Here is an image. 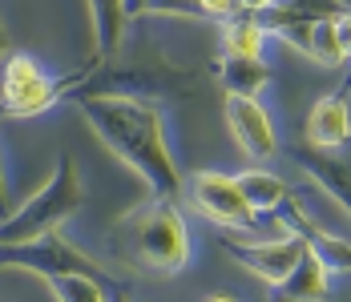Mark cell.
<instances>
[{"mask_svg":"<svg viewBox=\"0 0 351 302\" xmlns=\"http://www.w3.org/2000/svg\"><path fill=\"white\" fill-rule=\"evenodd\" d=\"M307 57L319 61V65H327V68H335V65L348 61V53H343V45H339V33H335V21H315V25H311Z\"/></svg>","mask_w":351,"mask_h":302,"instance_id":"d6986e66","label":"cell"},{"mask_svg":"<svg viewBox=\"0 0 351 302\" xmlns=\"http://www.w3.org/2000/svg\"><path fill=\"white\" fill-rule=\"evenodd\" d=\"M222 250H226L234 262H243L254 278H263V282L279 286L282 278L291 274V266L303 258L307 242H303L299 234L275 238V242H239L234 234H222Z\"/></svg>","mask_w":351,"mask_h":302,"instance_id":"ba28073f","label":"cell"},{"mask_svg":"<svg viewBox=\"0 0 351 302\" xmlns=\"http://www.w3.org/2000/svg\"><path fill=\"white\" fill-rule=\"evenodd\" d=\"M93 93H117V97H145V101H182L198 93V73L178 68L149 36L138 40H121L117 53L97 57L85 73V81L69 89L65 101L77 97H93Z\"/></svg>","mask_w":351,"mask_h":302,"instance_id":"7a4b0ae2","label":"cell"},{"mask_svg":"<svg viewBox=\"0 0 351 302\" xmlns=\"http://www.w3.org/2000/svg\"><path fill=\"white\" fill-rule=\"evenodd\" d=\"M45 282H49V294L61 299V302H109V299H117L106 282H97L89 274H57V278H45Z\"/></svg>","mask_w":351,"mask_h":302,"instance_id":"ac0fdd59","label":"cell"},{"mask_svg":"<svg viewBox=\"0 0 351 302\" xmlns=\"http://www.w3.org/2000/svg\"><path fill=\"white\" fill-rule=\"evenodd\" d=\"M190 205L222 230H254L258 222V210L246 201L239 177H226L218 169H202L190 177Z\"/></svg>","mask_w":351,"mask_h":302,"instance_id":"52a82bcc","label":"cell"},{"mask_svg":"<svg viewBox=\"0 0 351 302\" xmlns=\"http://www.w3.org/2000/svg\"><path fill=\"white\" fill-rule=\"evenodd\" d=\"M145 12H158V16H186V21H210L202 0H149Z\"/></svg>","mask_w":351,"mask_h":302,"instance_id":"ffe728a7","label":"cell"},{"mask_svg":"<svg viewBox=\"0 0 351 302\" xmlns=\"http://www.w3.org/2000/svg\"><path fill=\"white\" fill-rule=\"evenodd\" d=\"M348 97H351V81L311 105V113H307V141L311 145H323V149L351 145V101Z\"/></svg>","mask_w":351,"mask_h":302,"instance_id":"8fae6325","label":"cell"},{"mask_svg":"<svg viewBox=\"0 0 351 302\" xmlns=\"http://www.w3.org/2000/svg\"><path fill=\"white\" fill-rule=\"evenodd\" d=\"M222 113H226V129L239 141L246 158L263 162V158H275L279 149V137L271 125V113L258 105V97H246V93H226L222 97Z\"/></svg>","mask_w":351,"mask_h":302,"instance_id":"9c48e42d","label":"cell"},{"mask_svg":"<svg viewBox=\"0 0 351 302\" xmlns=\"http://www.w3.org/2000/svg\"><path fill=\"white\" fill-rule=\"evenodd\" d=\"M263 36H267V29L254 21L250 8H243V12L226 16L222 49H226V53H239V57H258V53H263Z\"/></svg>","mask_w":351,"mask_h":302,"instance_id":"e0dca14e","label":"cell"},{"mask_svg":"<svg viewBox=\"0 0 351 302\" xmlns=\"http://www.w3.org/2000/svg\"><path fill=\"white\" fill-rule=\"evenodd\" d=\"M81 201H85V190H81L77 162H73V158H61V166L53 169V177H49L21 210H12V214L0 222V242H25V238L61 230L73 214L81 210Z\"/></svg>","mask_w":351,"mask_h":302,"instance_id":"277c9868","label":"cell"},{"mask_svg":"<svg viewBox=\"0 0 351 302\" xmlns=\"http://www.w3.org/2000/svg\"><path fill=\"white\" fill-rule=\"evenodd\" d=\"M89 65L69 73V77H49L29 53L4 57V73H0V117H33V113L53 109L57 101L69 97V89H77L85 81Z\"/></svg>","mask_w":351,"mask_h":302,"instance_id":"5b68a950","label":"cell"},{"mask_svg":"<svg viewBox=\"0 0 351 302\" xmlns=\"http://www.w3.org/2000/svg\"><path fill=\"white\" fill-rule=\"evenodd\" d=\"M335 33H339V45H343V53L351 57V8L335 16Z\"/></svg>","mask_w":351,"mask_h":302,"instance_id":"7402d4cb","label":"cell"},{"mask_svg":"<svg viewBox=\"0 0 351 302\" xmlns=\"http://www.w3.org/2000/svg\"><path fill=\"white\" fill-rule=\"evenodd\" d=\"M218 77L226 85V93H246V97H258V89H267L275 81V68L267 65L263 57H239V53H226Z\"/></svg>","mask_w":351,"mask_h":302,"instance_id":"5bb4252c","label":"cell"},{"mask_svg":"<svg viewBox=\"0 0 351 302\" xmlns=\"http://www.w3.org/2000/svg\"><path fill=\"white\" fill-rule=\"evenodd\" d=\"M271 290H275V299H307V302L327 299V262L307 246L303 258L291 266V274L282 278L279 286H271Z\"/></svg>","mask_w":351,"mask_h":302,"instance_id":"4fadbf2b","label":"cell"},{"mask_svg":"<svg viewBox=\"0 0 351 302\" xmlns=\"http://www.w3.org/2000/svg\"><path fill=\"white\" fill-rule=\"evenodd\" d=\"M0 266L29 270V274H40V278H57V274H89V278L106 282L117 299H125V294H130V290L109 274V270H101L93 258H85L73 242H65L61 230L25 238V242H0Z\"/></svg>","mask_w":351,"mask_h":302,"instance_id":"8992f818","label":"cell"},{"mask_svg":"<svg viewBox=\"0 0 351 302\" xmlns=\"http://www.w3.org/2000/svg\"><path fill=\"white\" fill-rule=\"evenodd\" d=\"M263 4H271V0H246V8H263Z\"/></svg>","mask_w":351,"mask_h":302,"instance_id":"d4e9b609","label":"cell"},{"mask_svg":"<svg viewBox=\"0 0 351 302\" xmlns=\"http://www.w3.org/2000/svg\"><path fill=\"white\" fill-rule=\"evenodd\" d=\"M73 105L85 113L89 129L101 137V145L117 162H125L134 169L158 198H178L182 194V173H178L170 145H166L158 101L93 93V97H77Z\"/></svg>","mask_w":351,"mask_h":302,"instance_id":"6da1fadb","label":"cell"},{"mask_svg":"<svg viewBox=\"0 0 351 302\" xmlns=\"http://www.w3.org/2000/svg\"><path fill=\"white\" fill-rule=\"evenodd\" d=\"M109 246L121 262L145 274H178L190 262V234L178 214L174 198H154L117 218L109 230Z\"/></svg>","mask_w":351,"mask_h":302,"instance_id":"3957f363","label":"cell"},{"mask_svg":"<svg viewBox=\"0 0 351 302\" xmlns=\"http://www.w3.org/2000/svg\"><path fill=\"white\" fill-rule=\"evenodd\" d=\"M89 12H93V49H97V57L117 53L121 40H125V25H134L125 0H89Z\"/></svg>","mask_w":351,"mask_h":302,"instance_id":"9a60e30c","label":"cell"},{"mask_svg":"<svg viewBox=\"0 0 351 302\" xmlns=\"http://www.w3.org/2000/svg\"><path fill=\"white\" fill-rule=\"evenodd\" d=\"M206 4V16L210 21H226V16H234V12H243L246 0H202Z\"/></svg>","mask_w":351,"mask_h":302,"instance_id":"44dd1931","label":"cell"},{"mask_svg":"<svg viewBox=\"0 0 351 302\" xmlns=\"http://www.w3.org/2000/svg\"><path fill=\"white\" fill-rule=\"evenodd\" d=\"M275 214H279V222L291 230V234H299V238H303V242H307V246L319 254V258L327 262V270H343V274H351V242H348V238L327 234V230H319L315 222H311V218L299 210L295 194L282 201Z\"/></svg>","mask_w":351,"mask_h":302,"instance_id":"7c38bea8","label":"cell"},{"mask_svg":"<svg viewBox=\"0 0 351 302\" xmlns=\"http://www.w3.org/2000/svg\"><path fill=\"white\" fill-rule=\"evenodd\" d=\"M12 214V201H8V186H4V169H0V222Z\"/></svg>","mask_w":351,"mask_h":302,"instance_id":"603a6c76","label":"cell"},{"mask_svg":"<svg viewBox=\"0 0 351 302\" xmlns=\"http://www.w3.org/2000/svg\"><path fill=\"white\" fill-rule=\"evenodd\" d=\"M239 186H243L246 201L258 214H275L282 201L291 198V186L282 177H275V173H267V169H246V173H239Z\"/></svg>","mask_w":351,"mask_h":302,"instance_id":"2e32d148","label":"cell"},{"mask_svg":"<svg viewBox=\"0 0 351 302\" xmlns=\"http://www.w3.org/2000/svg\"><path fill=\"white\" fill-rule=\"evenodd\" d=\"M291 158L311 181H319L323 194L339 201L343 214H351V145L323 149V145L307 141V145H291Z\"/></svg>","mask_w":351,"mask_h":302,"instance_id":"30bf717a","label":"cell"},{"mask_svg":"<svg viewBox=\"0 0 351 302\" xmlns=\"http://www.w3.org/2000/svg\"><path fill=\"white\" fill-rule=\"evenodd\" d=\"M8 57V29H4V16H0V61Z\"/></svg>","mask_w":351,"mask_h":302,"instance_id":"cb8c5ba5","label":"cell"}]
</instances>
